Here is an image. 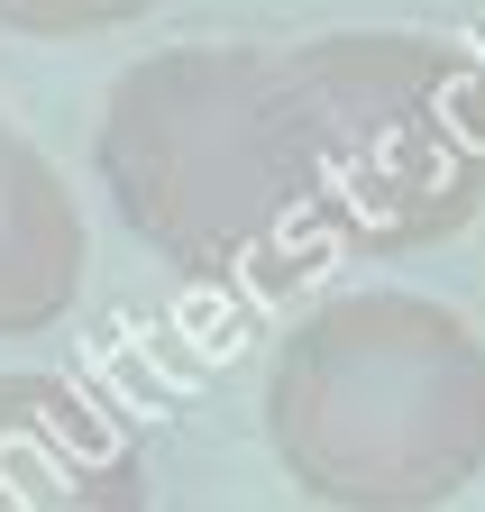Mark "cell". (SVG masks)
I'll list each match as a JSON object with an SVG mask.
<instances>
[{"instance_id":"1","label":"cell","mask_w":485,"mask_h":512,"mask_svg":"<svg viewBox=\"0 0 485 512\" xmlns=\"http://www.w3.org/2000/svg\"><path fill=\"white\" fill-rule=\"evenodd\" d=\"M266 439L339 512H440L485 476V339L431 293H330L266 366Z\"/></svg>"},{"instance_id":"2","label":"cell","mask_w":485,"mask_h":512,"mask_svg":"<svg viewBox=\"0 0 485 512\" xmlns=\"http://www.w3.org/2000/svg\"><path fill=\"white\" fill-rule=\"evenodd\" d=\"M101 183L174 275L275 284L312 256V183L266 46H156L101 101Z\"/></svg>"},{"instance_id":"3","label":"cell","mask_w":485,"mask_h":512,"mask_svg":"<svg viewBox=\"0 0 485 512\" xmlns=\"http://www.w3.org/2000/svg\"><path fill=\"white\" fill-rule=\"evenodd\" d=\"M312 238L348 256L440 247L485 211V74L412 28L284 46Z\"/></svg>"},{"instance_id":"4","label":"cell","mask_w":485,"mask_h":512,"mask_svg":"<svg viewBox=\"0 0 485 512\" xmlns=\"http://www.w3.org/2000/svg\"><path fill=\"white\" fill-rule=\"evenodd\" d=\"M0 512H147V458L65 375H0Z\"/></svg>"},{"instance_id":"5","label":"cell","mask_w":485,"mask_h":512,"mask_svg":"<svg viewBox=\"0 0 485 512\" xmlns=\"http://www.w3.org/2000/svg\"><path fill=\"white\" fill-rule=\"evenodd\" d=\"M83 211L65 174H55L28 138H10L0 156V339L65 320V302L83 293Z\"/></svg>"},{"instance_id":"6","label":"cell","mask_w":485,"mask_h":512,"mask_svg":"<svg viewBox=\"0 0 485 512\" xmlns=\"http://www.w3.org/2000/svg\"><path fill=\"white\" fill-rule=\"evenodd\" d=\"M156 0H0L10 37H92V28H129Z\"/></svg>"},{"instance_id":"7","label":"cell","mask_w":485,"mask_h":512,"mask_svg":"<svg viewBox=\"0 0 485 512\" xmlns=\"http://www.w3.org/2000/svg\"><path fill=\"white\" fill-rule=\"evenodd\" d=\"M0 156H10V119H0Z\"/></svg>"}]
</instances>
